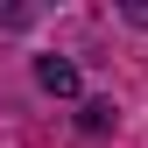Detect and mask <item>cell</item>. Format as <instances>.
Instances as JSON below:
<instances>
[{"mask_svg":"<svg viewBox=\"0 0 148 148\" xmlns=\"http://www.w3.org/2000/svg\"><path fill=\"white\" fill-rule=\"evenodd\" d=\"M35 85H42V92H57V99H71V92H78V64L42 57V64H35Z\"/></svg>","mask_w":148,"mask_h":148,"instance_id":"6da1fadb","label":"cell"},{"mask_svg":"<svg viewBox=\"0 0 148 148\" xmlns=\"http://www.w3.org/2000/svg\"><path fill=\"white\" fill-rule=\"evenodd\" d=\"M127 21H141V28H148V0H127Z\"/></svg>","mask_w":148,"mask_h":148,"instance_id":"7a4b0ae2","label":"cell"}]
</instances>
